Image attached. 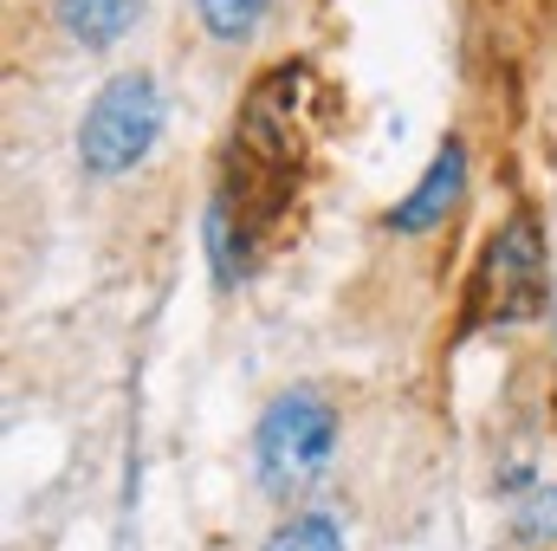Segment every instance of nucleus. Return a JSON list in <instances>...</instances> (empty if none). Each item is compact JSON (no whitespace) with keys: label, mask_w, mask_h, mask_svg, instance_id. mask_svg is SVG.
I'll use <instances>...</instances> for the list:
<instances>
[{"label":"nucleus","mask_w":557,"mask_h":551,"mask_svg":"<svg viewBox=\"0 0 557 551\" xmlns=\"http://www.w3.org/2000/svg\"><path fill=\"white\" fill-rule=\"evenodd\" d=\"M311 91H318L311 65H298V59L273 65V72L253 78V91H247V105L227 131L221 188L208 201V254H214L221 285L253 273L260 247L285 221V201L305 182V149H311L305 105H311Z\"/></svg>","instance_id":"1"},{"label":"nucleus","mask_w":557,"mask_h":551,"mask_svg":"<svg viewBox=\"0 0 557 551\" xmlns=\"http://www.w3.org/2000/svg\"><path fill=\"white\" fill-rule=\"evenodd\" d=\"M337 441H344V415L331 396H318L311 383H292L278 390L273 403L253 421V480L273 493V500H305L331 461H337Z\"/></svg>","instance_id":"2"},{"label":"nucleus","mask_w":557,"mask_h":551,"mask_svg":"<svg viewBox=\"0 0 557 551\" xmlns=\"http://www.w3.org/2000/svg\"><path fill=\"white\" fill-rule=\"evenodd\" d=\"M169 124V105H162V85L149 72H117L98 85V98L85 105L78 118V169L91 182H117L143 169V156L156 149Z\"/></svg>","instance_id":"3"},{"label":"nucleus","mask_w":557,"mask_h":551,"mask_svg":"<svg viewBox=\"0 0 557 551\" xmlns=\"http://www.w3.org/2000/svg\"><path fill=\"white\" fill-rule=\"evenodd\" d=\"M545 311V234L532 215H506L480 254V273H473V311H467V331L480 325H519V318H539Z\"/></svg>","instance_id":"4"},{"label":"nucleus","mask_w":557,"mask_h":551,"mask_svg":"<svg viewBox=\"0 0 557 551\" xmlns=\"http://www.w3.org/2000/svg\"><path fill=\"white\" fill-rule=\"evenodd\" d=\"M460 195H467V143L447 137L434 156H428V169H421V182L383 215V228L389 234H403V241H416V234H434L454 208H460Z\"/></svg>","instance_id":"5"},{"label":"nucleus","mask_w":557,"mask_h":551,"mask_svg":"<svg viewBox=\"0 0 557 551\" xmlns=\"http://www.w3.org/2000/svg\"><path fill=\"white\" fill-rule=\"evenodd\" d=\"M143 20V0H52V26L78 52H111Z\"/></svg>","instance_id":"6"},{"label":"nucleus","mask_w":557,"mask_h":551,"mask_svg":"<svg viewBox=\"0 0 557 551\" xmlns=\"http://www.w3.org/2000/svg\"><path fill=\"white\" fill-rule=\"evenodd\" d=\"M260 551H344V526L318 506H298L260 539Z\"/></svg>","instance_id":"7"},{"label":"nucleus","mask_w":557,"mask_h":551,"mask_svg":"<svg viewBox=\"0 0 557 551\" xmlns=\"http://www.w3.org/2000/svg\"><path fill=\"white\" fill-rule=\"evenodd\" d=\"M267 7H273V0H195V20H201V33H208L214 46H247V39L260 33Z\"/></svg>","instance_id":"8"},{"label":"nucleus","mask_w":557,"mask_h":551,"mask_svg":"<svg viewBox=\"0 0 557 551\" xmlns=\"http://www.w3.org/2000/svg\"><path fill=\"white\" fill-rule=\"evenodd\" d=\"M512 539L519 546H557V487H532L512 500Z\"/></svg>","instance_id":"9"}]
</instances>
